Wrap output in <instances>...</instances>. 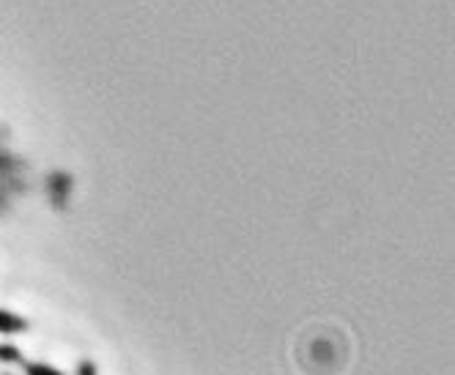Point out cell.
<instances>
[{
  "instance_id": "1",
  "label": "cell",
  "mask_w": 455,
  "mask_h": 375,
  "mask_svg": "<svg viewBox=\"0 0 455 375\" xmlns=\"http://www.w3.org/2000/svg\"><path fill=\"white\" fill-rule=\"evenodd\" d=\"M28 332V321L17 313H9L0 307V334H22Z\"/></svg>"
},
{
  "instance_id": "4",
  "label": "cell",
  "mask_w": 455,
  "mask_h": 375,
  "mask_svg": "<svg viewBox=\"0 0 455 375\" xmlns=\"http://www.w3.org/2000/svg\"><path fill=\"white\" fill-rule=\"evenodd\" d=\"M74 375H99V367H96V362H91V359H83V362L77 364Z\"/></svg>"
},
{
  "instance_id": "5",
  "label": "cell",
  "mask_w": 455,
  "mask_h": 375,
  "mask_svg": "<svg viewBox=\"0 0 455 375\" xmlns=\"http://www.w3.org/2000/svg\"><path fill=\"white\" fill-rule=\"evenodd\" d=\"M6 375H11V373H6Z\"/></svg>"
},
{
  "instance_id": "2",
  "label": "cell",
  "mask_w": 455,
  "mask_h": 375,
  "mask_svg": "<svg viewBox=\"0 0 455 375\" xmlns=\"http://www.w3.org/2000/svg\"><path fill=\"white\" fill-rule=\"evenodd\" d=\"M22 373L25 375H66L63 370L52 367V364H44V362H25Z\"/></svg>"
},
{
  "instance_id": "3",
  "label": "cell",
  "mask_w": 455,
  "mask_h": 375,
  "mask_svg": "<svg viewBox=\"0 0 455 375\" xmlns=\"http://www.w3.org/2000/svg\"><path fill=\"white\" fill-rule=\"evenodd\" d=\"M22 351L11 342H0V364H20Z\"/></svg>"
}]
</instances>
